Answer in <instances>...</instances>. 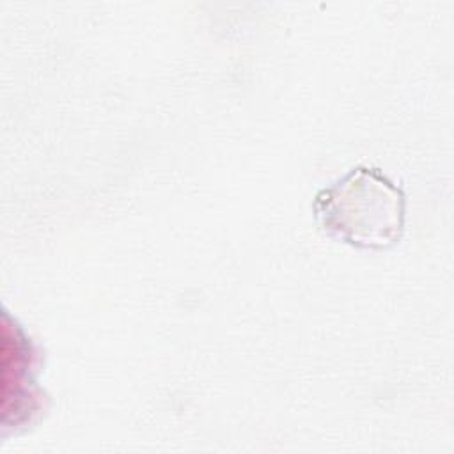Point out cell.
<instances>
[{"label": "cell", "mask_w": 454, "mask_h": 454, "mask_svg": "<svg viewBox=\"0 0 454 454\" xmlns=\"http://www.w3.org/2000/svg\"><path fill=\"white\" fill-rule=\"evenodd\" d=\"M404 195L378 168L355 167L314 199V216L337 239L385 250L404 229Z\"/></svg>", "instance_id": "cell-1"}]
</instances>
